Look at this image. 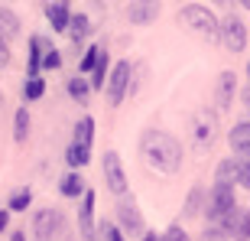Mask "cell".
<instances>
[{
	"label": "cell",
	"mask_w": 250,
	"mask_h": 241,
	"mask_svg": "<svg viewBox=\"0 0 250 241\" xmlns=\"http://www.w3.org/2000/svg\"><path fill=\"white\" fill-rule=\"evenodd\" d=\"M140 153L149 169L156 173H176L182 167V144L166 130H146L140 137Z\"/></svg>",
	"instance_id": "1"
},
{
	"label": "cell",
	"mask_w": 250,
	"mask_h": 241,
	"mask_svg": "<svg viewBox=\"0 0 250 241\" xmlns=\"http://www.w3.org/2000/svg\"><path fill=\"white\" fill-rule=\"evenodd\" d=\"M179 23L186 29H192L195 36L208 39V43H218V23L221 20L214 17L205 3H186V7L179 10Z\"/></svg>",
	"instance_id": "2"
},
{
	"label": "cell",
	"mask_w": 250,
	"mask_h": 241,
	"mask_svg": "<svg viewBox=\"0 0 250 241\" xmlns=\"http://www.w3.org/2000/svg\"><path fill=\"white\" fill-rule=\"evenodd\" d=\"M247 39H250V33H247V23H244L241 17H224L221 23H218V43H221L228 52H244L247 49Z\"/></svg>",
	"instance_id": "3"
},
{
	"label": "cell",
	"mask_w": 250,
	"mask_h": 241,
	"mask_svg": "<svg viewBox=\"0 0 250 241\" xmlns=\"http://www.w3.org/2000/svg\"><path fill=\"white\" fill-rule=\"evenodd\" d=\"M214 140H218V114L202 108V111H195L192 118V147L195 150H211Z\"/></svg>",
	"instance_id": "4"
},
{
	"label": "cell",
	"mask_w": 250,
	"mask_h": 241,
	"mask_svg": "<svg viewBox=\"0 0 250 241\" xmlns=\"http://www.w3.org/2000/svg\"><path fill=\"white\" fill-rule=\"evenodd\" d=\"M33 232H36V241H59L65 235V212L62 209H42V212H36Z\"/></svg>",
	"instance_id": "5"
},
{
	"label": "cell",
	"mask_w": 250,
	"mask_h": 241,
	"mask_svg": "<svg viewBox=\"0 0 250 241\" xmlns=\"http://www.w3.org/2000/svg\"><path fill=\"white\" fill-rule=\"evenodd\" d=\"M117 222H121L124 235H143L146 232V218L137 209V199L133 195H127V193L121 195V202H117Z\"/></svg>",
	"instance_id": "6"
},
{
	"label": "cell",
	"mask_w": 250,
	"mask_h": 241,
	"mask_svg": "<svg viewBox=\"0 0 250 241\" xmlns=\"http://www.w3.org/2000/svg\"><path fill=\"white\" fill-rule=\"evenodd\" d=\"M130 75H133V65H130L127 59H121L117 65H111L107 82H104V88H107V101H111V104H121L124 101L127 85H130Z\"/></svg>",
	"instance_id": "7"
},
{
	"label": "cell",
	"mask_w": 250,
	"mask_h": 241,
	"mask_svg": "<svg viewBox=\"0 0 250 241\" xmlns=\"http://www.w3.org/2000/svg\"><path fill=\"white\" fill-rule=\"evenodd\" d=\"M234 205H237V195H234V186H221L214 183L211 193H208V205H205V212H208V222H218L224 212H231Z\"/></svg>",
	"instance_id": "8"
},
{
	"label": "cell",
	"mask_w": 250,
	"mask_h": 241,
	"mask_svg": "<svg viewBox=\"0 0 250 241\" xmlns=\"http://www.w3.org/2000/svg\"><path fill=\"white\" fill-rule=\"evenodd\" d=\"M104 186L111 189L114 195H124L127 193V173H124V163H121V153L107 150L104 153Z\"/></svg>",
	"instance_id": "9"
},
{
	"label": "cell",
	"mask_w": 250,
	"mask_h": 241,
	"mask_svg": "<svg viewBox=\"0 0 250 241\" xmlns=\"http://www.w3.org/2000/svg\"><path fill=\"white\" fill-rule=\"evenodd\" d=\"M78 235L82 241H94V193L84 189L82 205H78Z\"/></svg>",
	"instance_id": "10"
},
{
	"label": "cell",
	"mask_w": 250,
	"mask_h": 241,
	"mask_svg": "<svg viewBox=\"0 0 250 241\" xmlns=\"http://www.w3.org/2000/svg\"><path fill=\"white\" fill-rule=\"evenodd\" d=\"M234 95H237V75L221 72L218 75V85H214V104H218V111H228V108H231Z\"/></svg>",
	"instance_id": "11"
},
{
	"label": "cell",
	"mask_w": 250,
	"mask_h": 241,
	"mask_svg": "<svg viewBox=\"0 0 250 241\" xmlns=\"http://www.w3.org/2000/svg\"><path fill=\"white\" fill-rule=\"evenodd\" d=\"M46 20H49V26H52V33H65L68 20H72V0H49Z\"/></svg>",
	"instance_id": "12"
},
{
	"label": "cell",
	"mask_w": 250,
	"mask_h": 241,
	"mask_svg": "<svg viewBox=\"0 0 250 241\" xmlns=\"http://www.w3.org/2000/svg\"><path fill=\"white\" fill-rule=\"evenodd\" d=\"M65 33H68V39H72L75 49H82L84 43H88V36H91V20H88V13H72Z\"/></svg>",
	"instance_id": "13"
},
{
	"label": "cell",
	"mask_w": 250,
	"mask_h": 241,
	"mask_svg": "<svg viewBox=\"0 0 250 241\" xmlns=\"http://www.w3.org/2000/svg\"><path fill=\"white\" fill-rule=\"evenodd\" d=\"M228 144H231L234 153H241V157H250V120H237L228 134Z\"/></svg>",
	"instance_id": "14"
},
{
	"label": "cell",
	"mask_w": 250,
	"mask_h": 241,
	"mask_svg": "<svg viewBox=\"0 0 250 241\" xmlns=\"http://www.w3.org/2000/svg\"><path fill=\"white\" fill-rule=\"evenodd\" d=\"M156 17H159V3L137 0V3H130V7H127V20H130V23H137V26H146V23H153Z\"/></svg>",
	"instance_id": "15"
},
{
	"label": "cell",
	"mask_w": 250,
	"mask_h": 241,
	"mask_svg": "<svg viewBox=\"0 0 250 241\" xmlns=\"http://www.w3.org/2000/svg\"><path fill=\"white\" fill-rule=\"evenodd\" d=\"M20 36V17L10 7H0V39H17Z\"/></svg>",
	"instance_id": "16"
},
{
	"label": "cell",
	"mask_w": 250,
	"mask_h": 241,
	"mask_svg": "<svg viewBox=\"0 0 250 241\" xmlns=\"http://www.w3.org/2000/svg\"><path fill=\"white\" fill-rule=\"evenodd\" d=\"M107 72H111V56H107V49H101V56H98V62H94V69L88 75H91V88H98L101 92L104 88V82H107Z\"/></svg>",
	"instance_id": "17"
},
{
	"label": "cell",
	"mask_w": 250,
	"mask_h": 241,
	"mask_svg": "<svg viewBox=\"0 0 250 241\" xmlns=\"http://www.w3.org/2000/svg\"><path fill=\"white\" fill-rule=\"evenodd\" d=\"M65 160H68V167H75V169H82V167H88V160H91V147H84V144H68V150H65Z\"/></svg>",
	"instance_id": "18"
},
{
	"label": "cell",
	"mask_w": 250,
	"mask_h": 241,
	"mask_svg": "<svg viewBox=\"0 0 250 241\" xmlns=\"http://www.w3.org/2000/svg\"><path fill=\"white\" fill-rule=\"evenodd\" d=\"M59 193H62L65 199H78V195L84 193L82 173H68V176H62V183H59Z\"/></svg>",
	"instance_id": "19"
},
{
	"label": "cell",
	"mask_w": 250,
	"mask_h": 241,
	"mask_svg": "<svg viewBox=\"0 0 250 241\" xmlns=\"http://www.w3.org/2000/svg\"><path fill=\"white\" fill-rule=\"evenodd\" d=\"M65 92L72 95V101H78V104H88V98H91V85L84 82L82 75H75V78H68V85H65Z\"/></svg>",
	"instance_id": "20"
},
{
	"label": "cell",
	"mask_w": 250,
	"mask_h": 241,
	"mask_svg": "<svg viewBox=\"0 0 250 241\" xmlns=\"http://www.w3.org/2000/svg\"><path fill=\"white\" fill-rule=\"evenodd\" d=\"M214 183H221V186H234L237 183V163H234V157L218 163V169H214Z\"/></svg>",
	"instance_id": "21"
},
{
	"label": "cell",
	"mask_w": 250,
	"mask_h": 241,
	"mask_svg": "<svg viewBox=\"0 0 250 241\" xmlns=\"http://www.w3.org/2000/svg\"><path fill=\"white\" fill-rule=\"evenodd\" d=\"M26 137H29V111L26 108H17V114H13V140L26 144Z\"/></svg>",
	"instance_id": "22"
},
{
	"label": "cell",
	"mask_w": 250,
	"mask_h": 241,
	"mask_svg": "<svg viewBox=\"0 0 250 241\" xmlns=\"http://www.w3.org/2000/svg\"><path fill=\"white\" fill-rule=\"evenodd\" d=\"M42 95H46L42 75H26V82H23V98H26V101H39Z\"/></svg>",
	"instance_id": "23"
},
{
	"label": "cell",
	"mask_w": 250,
	"mask_h": 241,
	"mask_svg": "<svg viewBox=\"0 0 250 241\" xmlns=\"http://www.w3.org/2000/svg\"><path fill=\"white\" fill-rule=\"evenodd\" d=\"M75 144H84V147H91L94 140V118H82L78 124H75Z\"/></svg>",
	"instance_id": "24"
},
{
	"label": "cell",
	"mask_w": 250,
	"mask_h": 241,
	"mask_svg": "<svg viewBox=\"0 0 250 241\" xmlns=\"http://www.w3.org/2000/svg\"><path fill=\"white\" fill-rule=\"evenodd\" d=\"M202 199H205V189H202V186H195L192 193H188V199H186V209H182V215H186V218H195V215L202 212Z\"/></svg>",
	"instance_id": "25"
},
{
	"label": "cell",
	"mask_w": 250,
	"mask_h": 241,
	"mask_svg": "<svg viewBox=\"0 0 250 241\" xmlns=\"http://www.w3.org/2000/svg\"><path fill=\"white\" fill-rule=\"evenodd\" d=\"M29 205H33V193L29 189H17L10 195V212H26Z\"/></svg>",
	"instance_id": "26"
},
{
	"label": "cell",
	"mask_w": 250,
	"mask_h": 241,
	"mask_svg": "<svg viewBox=\"0 0 250 241\" xmlns=\"http://www.w3.org/2000/svg\"><path fill=\"white\" fill-rule=\"evenodd\" d=\"M59 65H62V52H59V49L46 39V46H42V69L52 72V69H59Z\"/></svg>",
	"instance_id": "27"
},
{
	"label": "cell",
	"mask_w": 250,
	"mask_h": 241,
	"mask_svg": "<svg viewBox=\"0 0 250 241\" xmlns=\"http://www.w3.org/2000/svg\"><path fill=\"white\" fill-rule=\"evenodd\" d=\"M101 49H104V46H88V49H84L82 62H78V72H82V75H88V72H91V69H94V62H98V56H101Z\"/></svg>",
	"instance_id": "28"
},
{
	"label": "cell",
	"mask_w": 250,
	"mask_h": 241,
	"mask_svg": "<svg viewBox=\"0 0 250 241\" xmlns=\"http://www.w3.org/2000/svg\"><path fill=\"white\" fill-rule=\"evenodd\" d=\"M237 183H241L244 189H250V157L237 160Z\"/></svg>",
	"instance_id": "29"
},
{
	"label": "cell",
	"mask_w": 250,
	"mask_h": 241,
	"mask_svg": "<svg viewBox=\"0 0 250 241\" xmlns=\"http://www.w3.org/2000/svg\"><path fill=\"white\" fill-rule=\"evenodd\" d=\"M163 241H188V232L176 222V225H169L166 232H163Z\"/></svg>",
	"instance_id": "30"
},
{
	"label": "cell",
	"mask_w": 250,
	"mask_h": 241,
	"mask_svg": "<svg viewBox=\"0 0 250 241\" xmlns=\"http://www.w3.org/2000/svg\"><path fill=\"white\" fill-rule=\"evenodd\" d=\"M237 241H250V212H241V222H237Z\"/></svg>",
	"instance_id": "31"
},
{
	"label": "cell",
	"mask_w": 250,
	"mask_h": 241,
	"mask_svg": "<svg viewBox=\"0 0 250 241\" xmlns=\"http://www.w3.org/2000/svg\"><path fill=\"white\" fill-rule=\"evenodd\" d=\"M101 232H104V238H107V241H127V238H124V232L117 228V225H111V222H104Z\"/></svg>",
	"instance_id": "32"
},
{
	"label": "cell",
	"mask_w": 250,
	"mask_h": 241,
	"mask_svg": "<svg viewBox=\"0 0 250 241\" xmlns=\"http://www.w3.org/2000/svg\"><path fill=\"white\" fill-rule=\"evenodd\" d=\"M198 241H228V235H224L221 228H218V225H211V228H208V232H205Z\"/></svg>",
	"instance_id": "33"
},
{
	"label": "cell",
	"mask_w": 250,
	"mask_h": 241,
	"mask_svg": "<svg viewBox=\"0 0 250 241\" xmlns=\"http://www.w3.org/2000/svg\"><path fill=\"white\" fill-rule=\"evenodd\" d=\"M3 65H10V43L7 39H0V69Z\"/></svg>",
	"instance_id": "34"
},
{
	"label": "cell",
	"mask_w": 250,
	"mask_h": 241,
	"mask_svg": "<svg viewBox=\"0 0 250 241\" xmlns=\"http://www.w3.org/2000/svg\"><path fill=\"white\" fill-rule=\"evenodd\" d=\"M7 225H10V209H0V235L7 232Z\"/></svg>",
	"instance_id": "35"
},
{
	"label": "cell",
	"mask_w": 250,
	"mask_h": 241,
	"mask_svg": "<svg viewBox=\"0 0 250 241\" xmlns=\"http://www.w3.org/2000/svg\"><path fill=\"white\" fill-rule=\"evenodd\" d=\"M10 241H26V235H23V232H13V235H10Z\"/></svg>",
	"instance_id": "36"
},
{
	"label": "cell",
	"mask_w": 250,
	"mask_h": 241,
	"mask_svg": "<svg viewBox=\"0 0 250 241\" xmlns=\"http://www.w3.org/2000/svg\"><path fill=\"white\" fill-rule=\"evenodd\" d=\"M244 104H247V111H250V85L244 88Z\"/></svg>",
	"instance_id": "37"
},
{
	"label": "cell",
	"mask_w": 250,
	"mask_h": 241,
	"mask_svg": "<svg viewBox=\"0 0 250 241\" xmlns=\"http://www.w3.org/2000/svg\"><path fill=\"white\" fill-rule=\"evenodd\" d=\"M143 241H163V238H156V235L149 232V235H143Z\"/></svg>",
	"instance_id": "38"
},
{
	"label": "cell",
	"mask_w": 250,
	"mask_h": 241,
	"mask_svg": "<svg viewBox=\"0 0 250 241\" xmlns=\"http://www.w3.org/2000/svg\"><path fill=\"white\" fill-rule=\"evenodd\" d=\"M211 3H218V7H228V3H231V0H211Z\"/></svg>",
	"instance_id": "39"
},
{
	"label": "cell",
	"mask_w": 250,
	"mask_h": 241,
	"mask_svg": "<svg viewBox=\"0 0 250 241\" xmlns=\"http://www.w3.org/2000/svg\"><path fill=\"white\" fill-rule=\"evenodd\" d=\"M241 7H244V10H250V0H241Z\"/></svg>",
	"instance_id": "40"
},
{
	"label": "cell",
	"mask_w": 250,
	"mask_h": 241,
	"mask_svg": "<svg viewBox=\"0 0 250 241\" xmlns=\"http://www.w3.org/2000/svg\"><path fill=\"white\" fill-rule=\"evenodd\" d=\"M146 3H159V0H146Z\"/></svg>",
	"instance_id": "41"
},
{
	"label": "cell",
	"mask_w": 250,
	"mask_h": 241,
	"mask_svg": "<svg viewBox=\"0 0 250 241\" xmlns=\"http://www.w3.org/2000/svg\"><path fill=\"white\" fill-rule=\"evenodd\" d=\"M247 75H250V62H247Z\"/></svg>",
	"instance_id": "42"
}]
</instances>
